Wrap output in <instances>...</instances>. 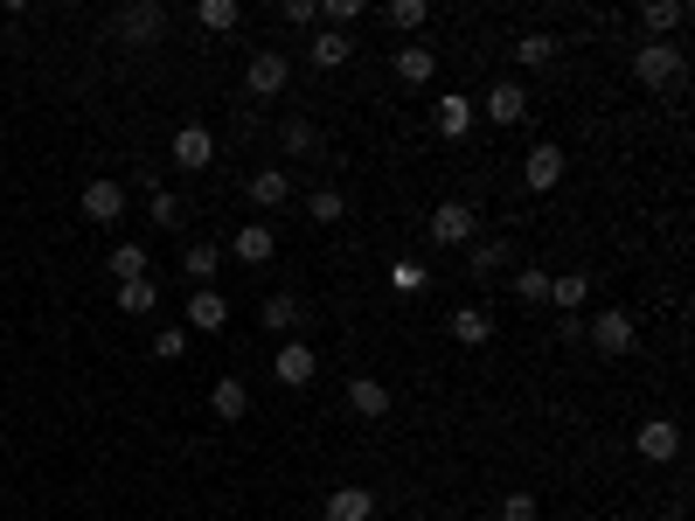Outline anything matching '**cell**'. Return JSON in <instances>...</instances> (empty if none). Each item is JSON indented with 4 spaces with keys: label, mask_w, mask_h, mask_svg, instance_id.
Returning a JSON list of instances; mask_svg holds the SVG:
<instances>
[{
    "label": "cell",
    "mask_w": 695,
    "mask_h": 521,
    "mask_svg": "<svg viewBox=\"0 0 695 521\" xmlns=\"http://www.w3.org/2000/svg\"><path fill=\"white\" fill-rule=\"evenodd\" d=\"M633 76H640L647 91H675V84H682V49H675V42H640V49H633Z\"/></svg>",
    "instance_id": "cell-1"
},
{
    "label": "cell",
    "mask_w": 695,
    "mask_h": 521,
    "mask_svg": "<svg viewBox=\"0 0 695 521\" xmlns=\"http://www.w3.org/2000/svg\"><path fill=\"white\" fill-rule=\"evenodd\" d=\"M431 244H452V251H467L473 237H480V216H473V202H439L431 208Z\"/></svg>",
    "instance_id": "cell-2"
},
{
    "label": "cell",
    "mask_w": 695,
    "mask_h": 521,
    "mask_svg": "<svg viewBox=\"0 0 695 521\" xmlns=\"http://www.w3.org/2000/svg\"><path fill=\"white\" fill-rule=\"evenodd\" d=\"M286 84H293V57L286 49H257V57L244 63V91L251 98H278Z\"/></svg>",
    "instance_id": "cell-3"
},
{
    "label": "cell",
    "mask_w": 695,
    "mask_h": 521,
    "mask_svg": "<svg viewBox=\"0 0 695 521\" xmlns=\"http://www.w3.org/2000/svg\"><path fill=\"white\" fill-rule=\"evenodd\" d=\"M633 452L647 466H675L682 459V425H675V417H647V425L633 431Z\"/></svg>",
    "instance_id": "cell-4"
},
{
    "label": "cell",
    "mask_w": 695,
    "mask_h": 521,
    "mask_svg": "<svg viewBox=\"0 0 695 521\" xmlns=\"http://www.w3.org/2000/svg\"><path fill=\"white\" fill-rule=\"evenodd\" d=\"M584 334H591V348H599V355H626V348L640 341V334H633V313H626V306H599V320H591Z\"/></svg>",
    "instance_id": "cell-5"
},
{
    "label": "cell",
    "mask_w": 695,
    "mask_h": 521,
    "mask_svg": "<svg viewBox=\"0 0 695 521\" xmlns=\"http://www.w3.org/2000/svg\"><path fill=\"white\" fill-rule=\"evenodd\" d=\"M209 161H216V133L202 119H188L182 133H174V167H188V174H209Z\"/></svg>",
    "instance_id": "cell-6"
},
{
    "label": "cell",
    "mask_w": 695,
    "mask_h": 521,
    "mask_svg": "<svg viewBox=\"0 0 695 521\" xmlns=\"http://www.w3.org/2000/svg\"><path fill=\"white\" fill-rule=\"evenodd\" d=\"M563 167H571V161H563V146H556V140H535L529 161H522V181H529L535 195H550L556 181H563Z\"/></svg>",
    "instance_id": "cell-7"
},
{
    "label": "cell",
    "mask_w": 695,
    "mask_h": 521,
    "mask_svg": "<svg viewBox=\"0 0 695 521\" xmlns=\"http://www.w3.org/2000/svg\"><path fill=\"white\" fill-rule=\"evenodd\" d=\"M272 376L286 382V389H306V382L320 376V348L314 341H286V348H278V361H272Z\"/></svg>",
    "instance_id": "cell-8"
},
{
    "label": "cell",
    "mask_w": 695,
    "mask_h": 521,
    "mask_svg": "<svg viewBox=\"0 0 695 521\" xmlns=\"http://www.w3.org/2000/svg\"><path fill=\"white\" fill-rule=\"evenodd\" d=\"M320 514L327 521H376V487H355V480L334 487L327 501H320Z\"/></svg>",
    "instance_id": "cell-9"
},
{
    "label": "cell",
    "mask_w": 695,
    "mask_h": 521,
    "mask_svg": "<svg viewBox=\"0 0 695 521\" xmlns=\"http://www.w3.org/2000/svg\"><path fill=\"white\" fill-rule=\"evenodd\" d=\"M119 35L125 42H161L167 35V8H161V0H133V8L119 14Z\"/></svg>",
    "instance_id": "cell-10"
},
{
    "label": "cell",
    "mask_w": 695,
    "mask_h": 521,
    "mask_svg": "<svg viewBox=\"0 0 695 521\" xmlns=\"http://www.w3.org/2000/svg\"><path fill=\"white\" fill-rule=\"evenodd\" d=\"M223 327H229V299L216 293V285L188 293V334H223Z\"/></svg>",
    "instance_id": "cell-11"
},
{
    "label": "cell",
    "mask_w": 695,
    "mask_h": 521,
    "mask_svg": "<svg viewBox=\"0 0 695 521\" xmlns=\"http://www.w3.org/2000/svg\"><path fill=\"white\" fill-rule=\"evenodd\" d=\"M76 202H84L91 223H119V216H125V188H119V181H105V174L84 181V195H76Z\"/></svg>",
    "instance_id": "cell-12"
},
{
    "label": "cell",
    "mask_w": 695,
    "mask_h": 521,
    "mask_svg": "<svg viewBox=\"0 0 695 521\" xmlns=\"http://www.w3.org/2000/svg\"><path fill=\"white\" fill-rule=\"evenodd\" d=\"M514 265V244L508 237H473L467 244V278H494V272H508Z\"/></svg>",
    "instance_id": "cell-13"
},
{
    "label": "cell",
    "mask_w": 695,
    "mask_h": 521,
    "mask_svg": "<svg viewBox=\"0 0 695 521\" xmlns=\"http://www.w3.org/2000/svg\"><path fill=\"white\" fill-rule=\"evenodd\" d=\"M244 188H251V202L272 216V208H286V202H293V174H286V167H257Z\"/></svg>",
    "instance_id": "cell-14"
},
{
    "label": "cell",
    "mask_w": 695,
    "mask_h": 521,
    "mask_svg": "<svg viewBox=\"0 0 695 521\" xmlns=\"http://www.w3.org/2000/svg\"><path fill=\"white\" fill-rule=\"evenodd\" d=\"M299 320H306L299 293H265V306H257V327H265V334H293Z\"/></svg>",
    "instance_id": "cell-15"
},
{
    "label": "cell",
    "mask_w": 695,
    "mask_h": 521,
    "mask_svg": "<svg viewBox=\"0 0 695 521\" xmlns=\"http://www.w3.org/2000/svg\"><path fill=\"white\" fill-rule=\"evenodd\" d=\"M682 21H688L682 0H640V29H647V42H667Z\"/></svg>",
    "instance_id": "cell-16"
},
{
    "label": "cell",
    "mask_w": 695,
    "mask_h": 521,
    "mask_svg": "<svg viewBox=\"0 0 695 521\" xmlns=\"http://www.w3.org/2000/svg\"><path fill=\"white\" fill-rule=\"evenodd\" d=\"M487 119L494 125H522L529 119V91L522 84H487Z\"/></svg>",
    "instance_id": "cell-17"
},
{
    "label": "cell",
    "mask_w": 695,
    "mask_h": 521,
    "mask_svg": "<svg viewBox=\"0 0 695 521\" xmlns=\"http://www.w3.org/2000/svg\"><path fill=\"white\" fill-rule=\"evenodd\" d=\"M390 63H397V84H431V70H439V57H431V42H403Z\"/></svg>",
    "instance_id": "cell-18"
},
{
    "label": "cell",
    "mask_w": 695,
    "mask_h": 521,
    "mask_svg": "<svg viewBox=\"0 0 695 521\" xmlns=\"http://www.w3.org/2000/svg\"><path fill=\"white\" fill-rule=\"evenodd\" d=\"M229 251H237L244 265H272V251H278V229H272V223H244V229H237V244H229Z\"/></svg>",
    "instance_id": "cell-19"
},
{
    "label": "cell",
    "mask_w": 695,
    "mask_h": 521,
    "mask_svg": "<svg viewBox=\"0 0 695 521\" xmlns=\"http://www.w3.org/2000/svg\"><path fill=\"white\" fill-rule=\"evenodd\" d=\"M278 146H286L293 161H306V153H320L327 140H320V125H314V119H299V112H293L286 125H278Z\"/></svg>",
    "instance_id": "cell-20"
},
{
    "label": "cell",
    "mask_w": 695,
    "mask_h": 521,
    "mask_svg": "<svg viewBox=\"0 0 695 521\" xmlns=\"http://www.w3.org/2000/svg\"><path fill=\"white\" fill-rule=\"evenodd\" d=\"M348 410L355 417H390V389H382L376 376H355L348 382Z\"/></svg>",
    "instance_id": "cell-21"
},
{
    "label": "cell",
    "mask_w": 695,
    "mask_h": 521,
    "mask_svg": "<svg viewBox=\"0 0 695 521\" xmlns=\"http://www.w3.org/2000/svg\"><path fill=\"white\" fill-rule=\"evenodd\" d=\"M209 410L223 417V425H237V417L251 410V389H244L237 376H223V382H209Z\"/></svg>",
    "instance_id": "cell-22"
},
{
    "label": "cell",
    "mask_w": 695,
    "mask_h": 521,
    "mask_svg": "<svg viewBox=\"0 0 695 521\" xmlns=\"http://www.w3.org/2000/svg\"><path fill=\"white\" fill-rule=\"evenodd\" d=\"M452 341H459V348H487V341H494V320H487L480 306H459V313H452Z\"/></svg>",
    "instance_id": "cell-23"
},
{
    "label": "cell",
    "mask_w": 695,
    "mask_h": 521,
    "mask_svg": "<svg viewBox=\"0 0 695 521\" xmlns=\"http://www.w3.org/2000/svg\"><path fill=\"white\" fill-rule=\"evenodd\" d=\"M355 57V42L348 35H334V29H314V49H306V63H314V70H341Z\"/></svg>",
    "instance_id": "cell-24"
},
{
    "label": "cell",
    "mask_w": 695,
    "mask_h": 521,
    "mask_svg": "<svg viewBox=\"0 0 695 521\" xmlns=\"http://www.w3.org/2000/svg\"><path fill=\"white\" fill-rule=\"evenodd\" d=\"M439 133H446V140H467V133H473V98H459V91L439 98Z\"/></svg>",
    "instance_id": "cell-25"
},
{
    "label": "cell",
    "mask_w": 695,
    "mask_h": 521,
    "mask_svg": "<svg viewBox=\"0 0 695 521\" xmlns=\"http://www.w3.org/2000/svg\"><path fill=\"white\" fill-rule=\"evenodd\" d=\"M390 293H403V299L431 293V265H425V257H397V265H390Z\"/></svg>",
    "instance_id": "cell-26"
},
{
    "label": "cell",
    "mask_w": 695,
    "mask_h": 521,
    "mask_svg": "<svg viewBox=\"0 0 695 521\" xmlns=\"http://www.w3.org/2000/svg\"><path fill=\"white\" fill-rule=\"evenodd\" d=\"M195 21L209 35H229V29H244V8H237V0H195Z\"/></svg>",
    "instance_id": "cell-27"
},
{
    "label": "cell",
    "mask_w": 695,
    "mask_h": 521,
    "mask_svg": "<svg viewBox=\"0 0 695 521\" xmlns=\"http://www.w3.org/2000/svg\"><path fill=\"white\" fill-rule=\"evenodd\" d=\"M146 265H153V257H146L140 244H112V257H105V272H112L119 285H133V278H146Z\"/></svg>",
    "instance_id": "cell-28"
},
{
    "label": "cell",
    "mask_w": 695,
    "mask_h": 521,
    "mask_svg": "<svg viewBox=\"0 0 695 521\" xmlns=\"http://www.w3.org/2000/svg\"><path fill=\"white\" fill-rule=\"evenodd\" d=\"M584 299H591V272H563V278H550V306L578 313Z\"/></svg>",
    "instance_id": "cell-29"
},
{
    "label": "cell",
    "mask_w": 695,
    "mask_h": 521,
    "mask_svg": "<svg viewBox=\"0 0 695 521\" xmlns=\"http://www.w3.org/2000/svg\"><path fill=\"white\" fill-rule=\"evenodd\" d=\"M216 265H223V251H216V244H188V251H182V272L195 278V293L216 278Z\"/></svg>",
    "instance_id": "cell-30"
},
{
    "label": "cell",
    "mask_w": 695,
    "mask_h": 521,
    "mask_svg": "<svg viewBox=\"0 0 695 521\" xmlns=\"http://www.w3.org/2000/svg\"><path fill=\"white\" fill-rule=\"evenodd\" d=\"M514 299H522V306H550V272L522 265V272H514Z\"/></svg>",
    "instance_id": "cell-31"
},
{
    "label": "cell",
    "mask_w": 695,
    "mask_h": 521,
    "mask_svg": "<svg viewBox=\"0 0 695 521\" xmlns=\"http://www.w3.org/2000/svg\"><path fill=\"white\" fill-rule=\"evenodd\" d=\"M306 216H314L320 229L341 223V216H348V195H341V188H314V195H306Z\"/></svg>",
    "instance_id": "cell-32"
},
{
    "label": "cell",
    "mask_w": 695,
    "mask_h": 521,
    "mask_svg": "<svg viewBox=\"0 0 695 521\" xmlns=\"http://www.w3.org/2000/svg\"><path fill=\"white\" fill-rule=\"evenodd\" d=\"M362 14H369L362 0H320V29H334V35H348Z\"/></svg>",
    "instance_id": "cell-33"
},
{
    "label": "cell",
    "mask_w": 695,
    "mask_h": 521,
    "mask_svg": "<svg viewBox=\"0 0 695 521\" xmlns=\"http://www.w3.org/2000/svg\"><path fill=\"white\" fill-rule=\"evenodd\" d=\"M556 57V35H522V42H514V63H522V70H543Z\"/></svg>",
    "instance_id": "cell-34"
},
{
    "label": "cell",
    "mask_w": 695,
    "mask_h": 521,
    "mask_svg": "<svg viewBox=\"0 0 695 521\" xmlns=\"http://www.w3.org/2000/svg\"><path fill=\"white\" fill-rule=\"evenodd\" d=\"M119 306H125V313H153V306H161V285H153V278L119 285Z\"/></svg>",
    "instance_id": "cell-35"
},
{
    "label": "cell",
    "mask_w": 695,
    "mask_h": 521,
    "mask_svg": "<svg viewBox=\"0 0 695 521\" xmlns=\"http://www.w3.org/2000/svg\"><path fill=\"white\" fill-rule=\"evenodd\" d=\"M382 21H390V29H425L431 8H425V0H390V8H382Z\"/></svg>",
    "instance_id": "cell-36"
},
{
    "label": "cell",
    "mask_w": 695,
    "mask_h": 521,
    "mask_svg": "<svg viewBox=\"0 0 695 521\" xmlns=\"http://www.w3.org/2000/svg\"><path fill=\"white\" fill-rule=\"evenodd\" d=\"M153 355H161V361H182V355H188V327H161V334H153Z\"/></svg>",
    "instance_id": "cell-37"
},
{
    "label": "cell",
    "mask_w": 695,
    "mask_h": 521,
    "mask_svg": "<svg viewBox=\"0 0 695 521\" xmlns=\"http://www.w3.org/2000/svg\"><path fill=\"white\" fill-rule=\"evenodd\" d=\"M501 521H543L535 493H501Z\"/></svg>",
    "instance_id": "cell-38"
},
{
    "label": "cell",
    "mask_w": 695,
    "mask_h": 521,
    "mask_svg": "<svg viewBox=\"0 0 695 521\" xmlns=\"http://www.w3.org/2000/svg\"><path fill=\"white\" fill-rule=\"evenodd\" d=\"M153 223H161V229H174V223H182V202H174L167 188H153Z\"/></svg>",
    "instance_id": "cell-39"
},
{
    "label": "cell",
    "mask_w": 695,
    "mask_h": 521,
    "mask_svg": "<svg viewBox=\"0 0 695 521\" xmlns=\"http://www.w3.org/2000/svg\"><path fill=\"white\" fill-rule=\"evenodd\" d=\"M286 21H293V29H320V8H314V0H286Z\"/></svg>",
    "instance_id": "cell-40"
}]
</instances>
